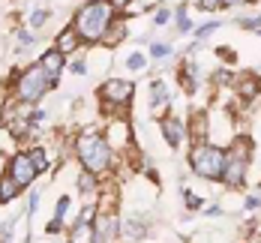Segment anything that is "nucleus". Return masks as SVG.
<instances>
[{
    "label": "nucleus",
    "instance_id": "1",
    "mask_svg": "<svg viewBox=\"0 0 261 243\" xmlns=\"http://www.w3.org/2000/svg\"><path fill=\"white\" fill-rule=\"evenodd\" d=\"M108 27H111V6H108V0H90V3H84L79 9L72 30L79 33L81 39H87V42H102Z\"/></svg>",
    "mask_w": 261,
    "mask_h": 243
},
{
    "label": "nucleus",
    "instance_id": "2",
    "mask_svg": "<svg viewBox=\"0 0 261 243\" xmlns=\"http://www.w3.org/2000/svg\"><path fill=\"white\" fill-rule=\"evenodd\" d=\"M79 159L84 165V171H90V174H99L108 168V162H111V147H108V141L99 138V135H81L79 138Z\"/></svg>",
    "mask_w": 261,
    "mask_h": 243
},
{
    "label": "nucleus",
    "instance_id": "3",
    "mask_svg": "<svg viewBox=\"0 0 261 243\" xmlns=\"http://www.w3.org/2000/svg\"><path fill=\"white\" fill-rule=\"evenodd\" d=\"M192 171L204 180H222V171H225V153L219 147H210V144H201L195 147L192 153Z\"/></svg>",
    "mask_w": 261,
    "mask_h": 243
},
{
    "label": "nucleus",
    "instance_id": "4",
    "mask_svg": "<svg viewBox=\"0 0 261 243\" xmlns=\"http://www.w3.org/2000/svg\"><path fill=\"white\" fill-rule=\"evenodd\" d=\"M246 168H249V141H234L231 153L225 156V171H222V180L228 186H240L246 180Z\"/></svg>",
    "mask_w": 261,
    "mask_h": 243
},
{
    "label": "nucleus",
    "instance_id": "5",
    "mask_svg": "<svg viewBox=\"0 0 261 243\" xmlns=\"http://www.w3.org/2000/svg\"><path fill=\"white\" fill-rule=\"evenodd\" d=\"M48 84H51V81L42 72V66L33 63L30 69L21 72V78H18V99H21V102H36V99H42L45 90H48Z\"/></svg>",
    "mask_w": 261,
    "mask_h": 243
},
{
    "label": "nucleus",
    "instance_id": "6",
    "mask_svg": "<svg viewBox=\"0 0 261 243\" xmlns=\"http://www.w3.org/2000/svg\"><path fill=\"white\" fill-rule=\"evenodd\" d=\"M132 81L126 78H108L102 84V90H99V96H102V102H117V105H126L132 99Z\"/></svg>",
    "mask_w": 261,
    "mask_h": 243
},
{
    "label": "nucleus",
    "instance_id": "7",
    "mask_svg": "<svg viewBox=\"0 0 261 243\" xmlns=\"http://www.w3.org/2000/svg\"><path fill=\"white\" fill-rule=\"evenodd\" d=\"M9 174L21 183V189L30 186L33 180H36V165H33V159H30V153H15L12 156V162H9Z\"/></svg>",
    "mask_w": 261,
    "mask_h": 243
},
{
    "label": "nucleus",
    "instance_id": "8",
    "mask_svg": "<svg viewBox=\"0 0 261 243\" xmlns=\"http://www.w3.org/2000/svg\"><path fill=\"white\" fill-rule=\"evenodd\" d=\"M39 66H42V72L48 75V81H57L60 78V72H63V54L57 51V48H48V51L39 57Z\"/></svg>",
    "mask_w": 261,
    "mask_h": 243
},
{
    "label": "nucleus",
    "instance_id": "9",
    "mask_svg": "<svg viewBox=\"0 0 261 243\" xmlns=\"http://www.w3.org/2000/svg\"><path fill=\"white\" fill-rule=\"evenodd\" d=\"M18 192H21V183H18L12 174H3V177H0V204L18 198Z\"/></svg>",
    "mask_w": 261,
    "mask_h": 243
},
{
    "label": "nucleus",
    "instance_id": "10",
    "mask_svg": "<svg viewBox=\"0 0 261 243\" xmlns=\"http://www.w3.org/2000/svg\"><path fill=\"white\" fill-rule=\"evenodd\" d=\"M162 135H165V141H168L171 147H180L183 123H180V120H165V123H162Z\"/></svg>",
    "mask_w": 261,
    "mask_h": 243
},
{
    "label": "nucleus",
    "instance_id": "11",
    "mask_svg": "<svg viewBox=\"0 0 261 243\" xmlns=\"http://www.w3.org/2000/svg\"><path fill=\"white\" fill-rule=\"evenodd\" d=\"M258 87H261V78H255V75H240L237 78V93L243 99H252L258 93Z\"/></svg>",
    "mask_w": 261,
    "mask_h": 243
},
{
    "label": "nucleus",
    "instance_id": "12",
    "mask_svg": "<svg viewBox=\"0 0 261 243\" xmlns=\"http://www.w3.org/2000/svg\"><path fill=\"white\" fill-rule=\"evenodd\" d=\"M79 39H81L79 33L66 27V30H63L60 36H57V51H60V54H69V51H75V45H79Z\"/></svg>",
    "mask_w": 261,
    "mask_h": 243
},
{
    "label": "nucleus",
    "instance_id": "13",
    "mask_svg": "<svg viewBox=\"0 0 261 243\" xmlns=\"http://www.w3.org/2000/svg\"><path fill=\"white\" fill-rule=\"evenodd\" d=\"M117 234V219L114 216H102L96 225V240H111Z\"/></svg>",
    "mask_w": 261,
    "mask_h": 243
},
{
    "label": "nucleus",
    "instance_id": "14",
    "mask_svg": "<svg viewBox=\"0 0 261 243\" xmlns=\"http://www.w3.org/2000/svg\"><path fill=\"white\" fill-rule=\"evenodd\" d=\"M30 159L36 165V171H45V168H48V156H45L42 147H33V150H30Z\"/></svg>",
    "mask_w": 261,
    "mask_h": 243
},
{
    "label": "nucleus",
    "instance_id": "15",
    "mask_svg": "<svg viewBox=\"0 0 261 243\" xmlns=\"http://www.w3.org/2000/svg\"><path fill=\"white\" fill-rule=\"evenodd\" d=\"M111 30H114V33H105L102 36V42H108V45H114V42H120V39L126 36V24H114Z\"/></svg>",
    "mask_w": 261,
    "mask_h": 243
},
{
    "label": "nucleus",
    "instance_id": "16",
    "mask_svg": "<svg viewBox=\"0 0 261 243\" xmlns=\"http://www.w3.org/2000/svg\"><path fill=\"white\" fill-rule=\"evenodd\" d=\"M165 99H168V90H165L162 81H156V84H153V105H162Z\"/></svg>",
    "mask_w": 261,
    "mask_h": 243
},
{
    "label": "nucleus",
    "instance_id": "17",
    "mask_svg": "<svg viewBox=\"0 0 261 243\" xmlns=\"http://www.w3.org/2000/svg\"><path fill=\"white\" fill-rule=\"evenodd\" d=\"M126 234H129L132 240H138V234H144V225H138V219H129L126 222Z\"/></svg>",
    "mask_w": 261,
    "mask_h": 243
},
{
    "label": "nucleus",
    "instance_id": "18",
    "mask_svg": "<svg viewBox=\"0 0 261 243\" xmlns=\"http://www.w3.org/2000/svg\"><path fill=\"white\" fill-rule=\"evenodd\" d=\"M177 24H180V33H189L192 30V21L186 18V9L183 6H177Z\"/></svg>",
    "mask_w": 261,
    "mask_h": 243
},
{
    "label": "nucleus",
    "instance_id": "19",
    "mask_svg": "<svg viewBox=\"0 0 261 243\" xmlns=\"http://www.w3.org/2000/svg\"><path fill=\"white\" fill-rule=\"evenodd\" d=\"M144 63H147V60H144V54H132L129 60H126V66H129V69H144Z\"/></svg>",
    "mask_w": 261,
    "mask_h": 243
},
{
    "label": "nucleus",
    "instance_id": "20",
    "mask_svg": "<svg viewBox=\"0 0 261 243\" xmlns=\"http://www.w3.org/2000/svg\"><path fill=\"white\" fill-rule=\"evenodd\" d=\"M150 54H153V57H159V60H162V57H168V54H171V45H162V42H156V45L150 48Z\"/></svg>",
    "mask_w": 261,
    "mask_h": 243
},
{
    "label": "nucleus",
    "instance_id": "21",
    "mask_svg": "<svg viewBox=\"0 0 261 243\" xmlns=\"http://www.w3.org/2000/svg\"><path fill=\"white\" fill-rule=\"evenodd\" d=\"M213 30H219V21H207V24H204V27H198L195 33H198V36H210Z\"/></svg>",
    "mask_w": 261,
    "mask_h": 243
},
{
    "label": "nucleus",
    "instance_id": "22",
    "mask_svg": "<svg viewBox=\"0 0 261 243\" xmlns=\"http://www.w3.org/2000/svg\"><path fill=\"white\" fill-rule=\"evenodd\" d=\"M186 207H192V210H198V207H201V198H198L195 192H186Z\"/></svg>",
    "mask_w": 261,
    "mask_h": 243
},
{
    "label": "nucleus",
    "instance_id": "23",
    "mask_svg": "<svg viewBox=\"0 0 261 243\" xmlns=\"http://www.w3.org/2000/svg\"><path fill=\"white\" fill-rule=\"evenodd\" d=\"M66 207H69V198H60V201H57V213H54V219H60V222H63V213H66Z\"/></svg>",
    "mask_w": 261,
    "mask_h": 243
},
{
    "label": "nucleus",
    "instance_id": "24",
    "mask_svg": "<svg viewBox=\"0 0 261 243\" xmlns=\"http://www.w3.org/2000/svg\"><path fill=\"white\" fill-rule=\"evenodd\" d=\"M30 24L42 27V24H45V12H42V9H36V12H33V18H30Z\"/></svg>",
    "mask_w": 261,
    "mask_h": 243
},
{
    "label": "nucleus",
    "instance_id": "25",
    "mask_svg": "<svg viewBox=\"0 0 261 243\" xmlns=\"http://www.w3.org/2000/svg\"><path fill=\"white\" fill-rule=\"evenodd\" d=\"M168 18H171V12H168V9H159V12H156V24H159V27L168 24Z\"/></svg>",
    "mask_w": 261,
    "mask_h": 243
},
{
    "label": "nucleus",
    "instance_id": "26",
    "mask_svg": "<svg viewBox=\"0 0 261 243\" xmlns=\"http://www.w3.org/2000/svg\"><path fill=\"white\" fill-rule=\"evenodd\" d=\"M219 6H222V0H201V9H219Z\"/></svg>",
    "mask_w": 261,
    "mask_h": 243
},
{
    "label": "nucleus",
    "instance_id": "27",
    "mask_svg": "<svg viewBox=\"0 0 261 243\" xmlns=\"http://www.w3.org/2000/svg\"><path fill=\"white\" fill-rule=\"evenodd\" d=\"M129 3H132V0H108V6H111V9H126Z\"/></svg>",
    "mask_w": 261,
    "mask_h": 243
},
{
    "label": "nucleus",
    "instance_id": "28",
    "mask_svg": "<svg viewBox=\"0 0 261 243\" xmlns=\"http://www.w3.org/2000/svg\"><path fill=\"white\" fill-rule=\"evenodd\" d=\"M216 54H219V57H225V60H234V54L228 51V48H219V51H216Z\"/></svg>",
    "mask_w": 261,
    "mask_h": 243
},
{
    "label": "nucleus",
    "instance_id": "29",
    "mask_svg": "<svg viewBox=\"0 0 261 243\" xmlns=\"http://www.w3.org/2000/svg\"><path fill=\"white\" fill-rule=\"evenodd\" d=\"M246 0H222V6H243Z\"/></svg>",
    "mask_w": 261,
    "mask_h": 243
},
{
    "label": "nucleus",
    "instance_id": "30",
    "mask_svg": "<svg viewBox=\"0 0 261 243\" xmlns=\"http://www.w3.org/2000/svg\"><path fill=\"white\" fill-rule=\"evenodd\" d=\"M18 39H21V45H30V42H33V36H30V33H21Z\"/></svg>",
    "mask_w": 261,
    "mask_h": 243
}]
</instances>
